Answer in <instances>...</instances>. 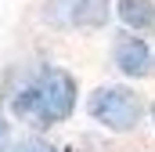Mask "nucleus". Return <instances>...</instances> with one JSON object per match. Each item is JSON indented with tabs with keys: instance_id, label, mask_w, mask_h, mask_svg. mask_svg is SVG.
<instances>
[{
	"instance_id": "1",
	"label": "nucleus",
	"mask_w": 155,
	"mask_h": 152,
	"mask_svg": "<svg viewBox=\"0 0 155 152\" xmlns=\"http://www.w3.org/2000/svg\"><path fill=\"white\" fill-rule=\"evenodd\" d=\"M11 109L22 119H33L40 127L58 123V119H65L76 109V80L65 69H58V65H47L15 94Z\"/></svg>"
},
{
	"instance_id": "2",
	"label": "nucleus",
	"mask_w": 155,
	"mask_h": 152,
	"mask_svg": "<svg viewBox=\"0 0 155 152\" xmlns=\"http://www.w3.org/2000/svg\"><path fill=\"white\" fill-rule=\"evenodd\" d=\"M87 112L101 127H108L116 134H126V130H134L141 123L144 105H141V98L130 87H97L90 94V102H87Z\"/></svg>"
},
{
	"instance_id": "3",
	"label": "nucleus",
	"mask_w": 155,
	"mask_h": 152,
	"mask_svg": "<svg viewBox=\"0 0 155 152\" xmlns=\"http://www.w3.org/2000/svg\"><path fill=\"white\" fill-rule=\"evenodd\" d=\"M112 58H116L119 73H126V76H148L152 73V51H148V43L141 36L123 33L112 43Z\"/></svg>"
},
{
	"instance_id": "4",
	"label": "nucleus",
	"mask_w": 155,
	"mask_h": 152,
	"mask_svg": "<svg viewBox=\"0 0 155 152\" xmlns=\"http://www.w3.org/2000/svg\"><path fill=\"white\" fill-rule=\"evenodd\" d=\"M116 15L134 33H155V4L152 0H119Z\"/></svg>"
},
{
	"instance_id": "5",
	"label": "nucleus",
	"mask_w": 155,
	"mask_h": 152,
	"mask_svg": "<svg viewBox=\"0 0 155 152\" xmlns=\"http://www.w3.org/2000/svg\"><path fill=\"white\" fill-rule=\"evenodd\" d=\"M108 7L112 0H76L72 4V22L83 26V29H97L108 22Z\"/></svg>"
},
{
	"instance_id": "6",
	"label": "nucleus",
	"mask_w": 155,
	"mask_h": 152,
	"mask_svg": "<svg viewBox=\"0 0 155 152\" xmlns=\"http://www.w3.org/2000/svg\"><path fill=\"white\" fill-rule=\"evenodd\" d=\"M15 152H54L47 141H40V138H25V141H18Z\"/></svg>"
},
{
	"instance_id": "7",
	"label": "nucleus",
	"mask_w": 155,
	"mask_h": 152,
	"mask_svg": "<svg viewBox=\"0 0 155 152\" xmlns=\"http://www.w3.org/2000/svg\"><path fill=\"white\" fill-rule=\"evenodd\" d=\"M152 123H155V105H152Z\"/></svg>"
},
{
	"instance_id": "8",
	"label": "nucleus",
	"mask_w": 155,
	"mask_h": 152,
	"mask_svg": "<svg viewBox=\"0 0 155 152\" xmlns=\"http://www.w3.org/2000/svg\"><path fill=\"white\" fill-rule=\"evenodd\" d=\"M0 138H4V123H0Z\"/></svg>"
}]
</instances>
